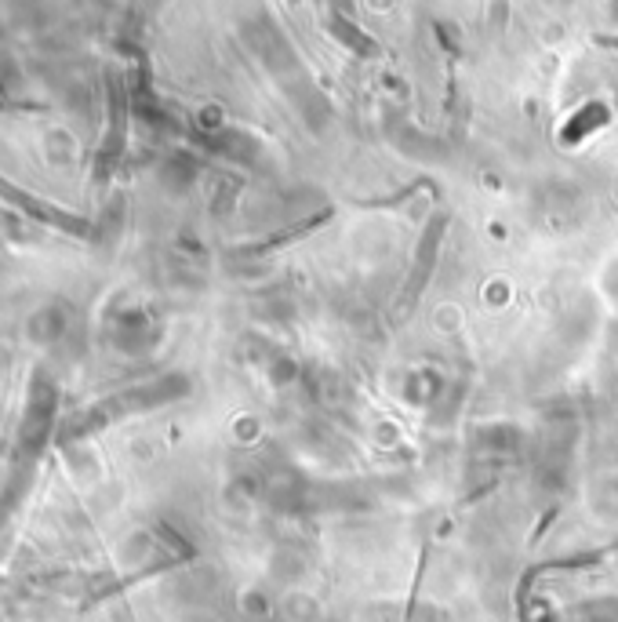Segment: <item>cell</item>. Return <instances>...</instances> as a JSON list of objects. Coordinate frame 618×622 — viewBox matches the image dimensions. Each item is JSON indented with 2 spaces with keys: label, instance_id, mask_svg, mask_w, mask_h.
I'll return each mask as SVG.
<instances>
[{
  "label": "cell",
  "instance_id": "obj_1",
  "mask_svg": "<svg viewBox=\"0 0 618 622\" xmlns=\"http://www.w3.org/2000/svg\"><path fill=\"white\" fill-rule=\"evenodd\" d=\"M160 401H168V382L139 386V390H124V393H117V397H102V401H95L91 408H84V412H77L70 422H66L62 441H73V437L95 433V430H102L106 422L117 419V415L142 412V408H153V404H160Z\"/></svg>",
  "mask_w": 618,
  "mask_h": 622
},
{
  "label": "cell",
  "instance_id": "obj_2",
  "mask_svg": "<svg viewBox=\"0 0 618 622\" xmlns=\"http://www.w3.org/2000/svg\"><path fill=\"white\" fill-rule=\"evenodd\" d=\"M0 201L11 204V208H19L22 215H30V219L48 222V226H55V230H62V233H77V237L88 233V222L80 219V215H70V211L55 208V204L40 201V197L19 190V186H11V182H4V179H0Z\"/></svg>",
  "mask_w": 618,
  "mask_h": 622
}]
</instances>
